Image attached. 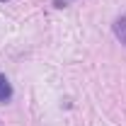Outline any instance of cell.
<instances>
[{
  "mask_svg": "<svg viewBox=\"0 0 126 126\" xmlns=\"http://www.w3.org/2000/svg\"><path fill=\"white\" fill-rule=\"evenodd\" d=\"M114 34L121 39V44H126V15H121L114 22Z\"/></svg>",
  "mask_w": 126,
  "mask_h": 126,
  "instance_id": "cell-2",
  "label": "cell"
},
{
  "mask_svg": "<svg viewBox=\"0 0 126 126\" xmlns=\"http://www.w3.org/2000/svg\"><path fill=\"white\" fill-rule=\"evenodd\" d=\"M10 99H12V85L0 73V102H10Z\"/></svg>",
  "mask_w": 126,
  "mask_h": 126,
  "instance_id": "cell-1",
  "label": "cell"
},
{
  "mask_svg": "<svg viewBox=\"0 0 126 126\" xmlns=\"http://www.w3.org/2000/svg\"><path fill=\"white\" fill-rule=\"evenodd\" d=\"M0 2H5V0H0Z\"/></svg>",
  "mask_w": 126,
  "mask_h": 126,
  "instance_id": "cell-3",
  "label": "cell"
}]
</instances>
